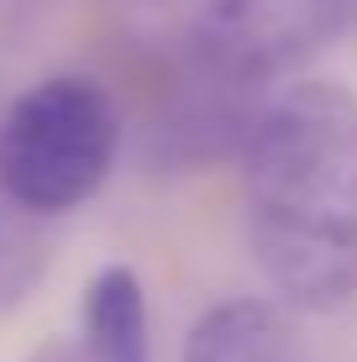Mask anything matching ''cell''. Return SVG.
Instances as JSON below:
<instances>
[{
  "label": "cell",
  "mask_w": 357,
  "mask_h": 362,
  "mask_svg": "<svg viewBox=\"0 0 357 362\" xmlns=\"http://www.w3.org/2000/svg\"><path fill=\"white\" fill-rule=\"evenodd\" d=\"M242 226L289 310H336L357 294V95L347 84H289L252 116Z\"/></svg>",
  "instance_id": "cell-1"
},
{
  "label": "cell",
  "mask_w": 357,
  "mask_h": 362,
  "mask_svg": "<svg viewBox=\"0 0 357 362\" xmlns=\"http://www.w3.org/2000/svg\"><path fill=\"white\" fill-rule=\"evenodd\" d=\"M121 116L90 74H53L21 90L0 116V189L32 216H64L105 184Z\"/></svg>",
  "instance_id": "cell-2"
},
{
  "label": "cell",
  "mask_w": 357,
  "mask_h": 362,
  "mask_svg": "<svg viewBox=\"0 0 357 362\" xmlns=\"http://www.w3.org/2000/svg\"><path fill=\"white\" fill-rule=\"evenodd\" d=\"M347 11L352 0H205L189 47L205 79L252 90L331 47Z\"/></svg>",
  "instance_id": "cell-3"
},
{
  "label": "cell",
  "mask_w": 357,
  "mask_h": 362,
  "mask_svg": "<svg viewBox=\"0 0 357 362\" xmlns=\"http://www.w3.org/2000/svg\"><path fill=\"white\" fill-rule=\"evenodd\" d=\"M84 352L90 362H153L147 294L127 263H105L84 284Z\"/></svg>",
  "instance_id": "cell-4"
},
{
  "label": "cell",
  "mask_w": 357,
  "mask_h": 362,
  "mask_svg": "<svg viewBox=\"0 0 357 362\" xmlns=\"http://www.w3.org/2000/svg\"><path fill=\"white\" fill-rule=\"evenodd\" d=\"M184 362H294V336L268 299H221L189 326Z\"/></svg>",
  "instance_id": "cell-5"
},
{
  "label": "cell",
  "mask_w": 357,
  "mask_h": 362,
  "mask_svg": "<svg viewBox=\"0 0 357 362\" xmlns=\"http://www.w3.org/2000/svg\"><path fill=\"white\" fill-rule=\"evenodd\" d=\"M32 221H42V216L21 210L0 189V305H21V294L42 273V242H37Z\"/></svg>",
  "instance_id": "cell-6"
},
{
  "label": "cell",
  "mask_w": 357,
  "mask_h": 362,
  "mask_svg": "<svg viewBox=\"0 0 357 362\" xmlns=\"http://www.w3.org/2000/svg\"><path fill=\"white\" fill-rule=\"evenodd\" d=\"M27 362H90V352H84V341L74 346V341H42Z\"/></svg>",
  "instance_id": "cell-7"
}]
</instances>
